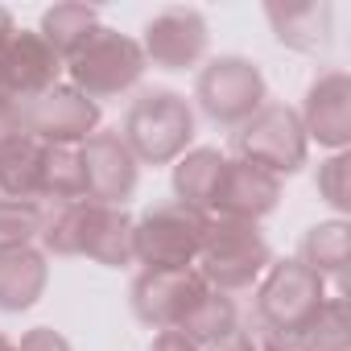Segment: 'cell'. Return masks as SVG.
<instances>
[{
    "mask_svg": "<svg viewBox=\"0 0 351 351\" xmlns=\"http://www.w3.org/2000/svg\"><path fill=\"white\" fill-rule=\"evenodd\" d=\"M207 46H211V29L199 9H161L157 17L145 21L141 54H145V62H153L161 71L199 66Z\"/></svg>",
    "mask_w": 351,
    "mask_h": 351,
    "instance_id": "30bf717a",
    "label": "cell"
},
{
    "mask_svg": "<svg viewBox=\"0 0 351 351\" xmlns=\"http://www.w3.org/2000/svg\"><path fill=\"white\" fill-rule=\"evenodd\" d=\"M211 351H240L236 343H223V347H211Z\"/></svg>",
    "mask_w": 351,
    "mask_h": 351,
    "instance_id": "d6a6232c",
    "label": "cell"
},
{
    "mask_svg": "<svg viewBox=\"0 0 351 351\" xmlns=\"http://www.w3.org/2000/svg\"><path fill=\"white\" fill-rule=\"evenodd\" d=\"M120 141L128 145V153L141 165H169L182 153H191L195 141V108L186 104V95L157 87V91H141L128 112L124 124L116 128Z\"/></svg>",
    "mask_w": 351,
    "mask_h": 351,
    "instance_id": "6da1fadb",
    "label": "cell"
},
{
    "mask_svg": "<svg viewBox=\"0 0 351 351\" xmlns=\"http://www.w3.org/2000/svg\"><path fill=\"white\" fill-rule=\"evenodd\" d=\"M145 54H141V42L120 34V29H108L99 25L71 58H66V75H71V87L83 91L87 99H116L124 91H132L145 75Z\"/></svg>",
    "mask_w": 351,
    "mask_h": 351,
    "instance_id": "3957f363",
    "label": "cell"
},
{
    "mask_svg": "<svg viewBox=\"0 0 351 351\" xmlns=\"http://www.w3.org/2000/svg\"><path fill=\"white\" fill-rule=\"evenodd\" d=\"M149 351H199L182 330H157L153 335V343H149Z\"/></svg>",
    "mask_w": 351,
    "mask_h": 351,
    "instance_id": "f546056e",
    "label": "cell"
},
{
    "mask_svg": "<svg viewBox=\"0 0 351 351\" xmlns=\"http://www.w3.org/2000/svg\"><path fill=\"white\" fill-rule=\"evenodd\" d=\"M298 261H302L310 273H318L322 281H326V277L343 281V277H347V265H351V223H347V219H322V223H314V228L302 236Z\"/></svg>",
    "mask_w": 351,
    "mask_h": 351,
    "instance_id": "d6986e66",
    "label": "cell"
},
{
    "mask_svg": "<svg viewBox=\"0 0 351 351\" xmlns=\"http://www.w3.org/2000/svg\"><path fill=\"white\" fill-rule=\"evenodd\" d=\"M306 141H318L335 153L351 145V79L347 71H322L306 87V104L298 112Z\"/></svg>",
    "mask_w": 351,
    "mask_h": 351,
    "instance_id": "5bb4252c",
    "label": "cell"
},
{
    "mask_svg": "<svg viewBox=\"0 0 351 351\" xmlns=\"http://www.w3.org/2000/svg\"><path fill=\"white\" fill-rule=\"evenodd\" d=\"M293 351H351V310H347V298H326L322 310L293 335Z\"/></svg>",
    "mask_w": 351,
    "mask_h": 351,
    "instance_id": "cb8c5ba5",
    "label": "cell"
},
{
    "mask_svg": "<svg viewBox=\"0 0 351 351\" xmlns=\"http://www.w3.org/2000/svg\"><path fill=\"white\" fill-rule=\"evenodd\" d=\"M232 343H236L240 351H293V339H285V335L269 330V326H265V322H256V318H240V326H236Z\"/></svg>",
    "mask_w": 351,
    "mask_h": 351,
    "instance_id": "4316f807",
    "label": "cell"
},
{
    "mask_svg": "<svg viewBox=\"0 0 351 351\" xmlns=\"http://www.w3.org/2000/svg\"><path fill=\"white\" fill-rule=\"evenodd\" d=\"M99 29V13L91 9V5H75V0H66V5H54V9H46L42 13V25H38V34H42V42L66 62L91 34Z\"/></svg>",
    "mask_w": 351,
    "mask_h": 351,
    "instance_id": "7402d4cb",
    "label": "cell"
},
{
    "mask_svg": "<svg viewBox=\"0 0 351 351\" xmlns=\"http://www.w3.org/2000/svg\"><path fill=\"white\" fill-rule=\"evenodd\" d=\"M83 157V173H87V203H104V207H124L136 191L141 178V161L128 153V145L120 141V132L99 128L79 145Z\"/></svg>",
    "mask_w": 351,
    "mask_h": 351,
    "instance_id": "7c38bea8",
    "label": "cell"
},
{
    "mask_svg": "<svg viewBox=\"0 0 351 351\" xmlns=\"http://www.w3.org/2000/svg\"><path fill=\"white\" fill-rule=\"evenodd\" d=\"M46 207L29 199H9L0 195V248H25L42 236Z\"/></svg>",
    "mask_w": 351,
    "mask_h": 351,
    "instance_id": "d4e9b609",
    "label": "cell"
},
{
    "mask_svg": "<svg viewBox=\"0 0 351 351\" xmlns=\"http://www.w3.org/2000/svg\"><path fill=\"white\" fill-rule=\"evenodd\" d=\"M195 99H199V108L211 124L240 128L248 116H256L269 104V87H265V75L252 58L223 54V58H211L199 71Z\"/></svg>",
    "mask_w": 351,
    "mask_h": 351,
    "instance_id": "5b68a950",
    "label": "cell"
},
{
    "mask_svg": "<svg viewBox=\"0 0 351 351\" xmlns=\"http://www.w3.org/2000/svg\"><path fill=\"white\" fill-rule=\"evenodd\" d=\"M232 145H236L240 161H252V165L277 173V178L298 173L306 165V153H310L306 128H302V120L289 104H265L256 116H248L236 128Z\"/></svg>",
    "mask_w": 351,
    "mask_h": 351,
    "instance_id": "52a82bcc",
    "label": "cell"
},
{
    "mask_svg": "<svg viewBox=\"0 0 351 351\" xmlns=\"http://www.w3.org/2000/svg\"><path fill=\"white\" fill-rule=\"evenodd\" d=\"M265 17L281 46L298 54H318L330 46V5L326 0H293V5H265Z\"/></svg>",
    "mask_w": 351,
    "mask_h": 351,
    "instance_id": "2e32d148",
    "label": "cell"
},
{
    "mask_svg": "<svg viewBox=\"0 0 351 351\" xmlns=\"http://www.w3.org/2000/svg\"><path fill=\"white\" fill-rule=\"evenodd\" d=\"M326 281L318 273H310L302 261H273L256 285V322H265L269 330L293 339L326 302Z\"/></svg>",
    "mask_w": 351,
    "mask_h": 351,
    "instance_id": "8992f818",
    "label": "cell"
},
{
    "mask_svg": "<svg viewBox=\"0 0 351 351\" xmlns=\"http://www.w3.org/2000/svg\"><path fill=\"white\" fill-rule=\"evenodd\" d=\"M281 203V178L252 161L228 157L223 173L211 195V219H236V223H261L265 215H273Z\"/></svg>",
    "mask_w": 351,
    "mask_h": 351,
    "instance_id": "8fae6325",
    "label": "cell"
},
{
    "mask_svg": "<svg viewBox=\"0 0 351 351\" xmlns=\"http://www.w3.org/2000/svg\"><path fill=\"white\" fill-rule=\"evenodd\" d=\"M17 34V25H13V17H9V9H0V50H5V42Z\"/></svg>",
    "mask_w": 351,
    "mask_h": 351,
    "instance_id": "4dcf8cb0",
    "label": "cell"
},
{
    "mask_svg": "<svg viewBox=\"0 0 351 351\" xmlns=\"http://www.w3.org/2000/svg\"><path fill=\"white\" fill-rule=\"evenodd\" d=\"M66 62L42 42L38 29H17L5 50H0V87H5L17 104H29L38 95H46L50 87H58Z\"/></svg>",
    "mask_w": 351,
    "mask_h": 351,
    "instance_id": "4fadbf2b",
    "label": "cell"
},
{
    "mask_svg": "<svg viewBox=\"0 0 351 351\" xmlns=\"http://www.w3.org/2000/svg\"><path fill=\"white\" fill-rule=\"evenodd\" d=\"M347 169H351V157H347V149H343V153H330V157L318 165V178H314L318 195H322L339 215L351 211V182H347Z\"/></svg>",
    "mask_w": 351,
    "mask_h": 351,
    "instance_id": "484cf974",
    "label": "cell"
},
{
    "mask_svg": "<svg viewBox=\"0 0 351 351\" xmlns=\"http://www.w3.org/2000/svg\"><path fill=\"white\" fill-rule=\"evenodd\" d=\"M0 351H17V343H13V339H5V335H0Z\"/></svg>",
    "mask_w": 351,
    "mask_h": 351,
    "instance_id": "1f68e13d",
    "label": "cell"
},
{
    "mask_svg": "<svg viewBox=\"0 0 351 351\" xmlns=\"http://www.w3.org/2000/svg\"><path fill=\"white\" fill-rule=\"evenodd\" d=\"M132 215L124 207H104V203H87V219H83V244L79 256L104 265V269H124L136 261L132 248Z\"/></svg>",
    "mask_w": 351,
    "mask_h": 351,
    "instance_id": "9a60e30c",
    "label": "cell"
},
{
    "mask_svg": "<svg viewBox=\"0 0 351 351\" xmlns=\"http://www.w3.org/2000/svg\"><path fill=\"white\" fill-rule=\"evenodd\" d=\"M207 289L211 285L199 277V269H141L128 289V302L136 322L153 330H178Z\"/></svg>",
    "mask_w": 351,
    "mask_h": 351,
    "instance_id": "ba28073f",
    "label": "cell"
},
{
    "mask_svg": "<svg viewBox=\"0 0 351 351\" xmlns=\"http://www.w3.org/2000/svg\"><path fill=\"white\" fill-rule=\"evenodd\" d=\"M87 199V173H83V157L75 145H50L46 149V165H42V203H83Z\"/></svg>",
    "mask_w": 351,
    "mask_h": 351,
    "instance_id": "603a6c76",
    "label": "cell"
},
{
    "mask_svg": "<svg viewBox=\"0 0 351 351\" xmlns=\"http://www.w3.org/2000/svg\"><path fill=\"white\" fill-rule=\"evenodd\" d=\"M236 326H240V310H236V302H232L228 293H219V289H207V293L191 306V314L182 318L178 330H182L199 351H211V347L232 343Z\"/></svg>",
    "mask_w": 351,
    "mask_h": 351,
    "instance_id": "44dd1931",
    "label": "cell"
},
{
    "mask_svg": "<svg viewBox=\"0 0 351 351\" xmlns=\"http://www.w3.org/2000/svg\"><path fill=\"white\" fill-rule=\"evenodd\" d=\"M211 215L186 203H157L132 223V248L145 269H195Z\"/></svg>",
    "mask_w": 351,
    "mask_h": 351,
    "instance_id": "277c9868",
    "label": "cell"
},
{
    "mask_svg": "<svg viewBox=\"0 0 351 351\" xmlns=\"http://www.w3.org/2000/svg\"><path fill=\"white\" fill-rule=\"evenodd\" d=\"M46 149L38 136L17 132L0 145V195L9 199H29L42 203V165H46Z\"/></svg>",
    "mask_w": 351,
    "mask_h": 351,
    "instance_id": "ac0fdd59",
    "label": "cell"
},
{
    "mask_svg": "<svg viewBox=\"0 0 351 351\" xmlns=\"http://www.w3.org/2000/svg\"><path fill=\"white\" fill-rule=\"evenodd\" d=\"M46 285H50L46 252H38L34 244L0 248V310L5 314H21V310L38 306Z\"/></svg>",
    "mask_w": 351,
    "mask_h": 351,
    "instance_id": "e0dca14e",
    "label": "cell"
},
{
    "mask_svg": "<svg viewBox=\"0 0 351 351\" xmlns=\"http://www.w3.org/2000/svg\"><path fill=\"white\" fill-rule=\"evenodd\" d=\"M21 124L42 145H83L91 132H99V104L75 91L71 83L50 87L46 95L21 104Z\"/></svg>",
    "mask_w": 351,
    "mask_h": 351,
    "instance_id": "9c48e42d",
    "label": "cell"
},
{
    "mask_svg": "<svg viewBox=\"0 0 351 351\" xmlns=\"http://www.w3.org/2000/svg\"><path fill=\"white\" fill-rule=\"evenodd\" d=\"M223 153L219 149H191L173 161V203H186L195 211H211V195L223 173Z\"/></svg>",
    "mask_w": 351,
    "mask_h": 351,
    "instance_id": "ffe728a7",
    "label": "cell"
},
{
    "mask_svg": "<svg viewBox=\"0 0 351 351\" xmlns=\"http://www.w3.org/2000/svg\"><path fill=\"white\" fill-rule=\"evenodd\" d=\"M17 132H25V124H21V104L0 87V145H5L9 136H17Z\"/></svg>",
    "mask_w": 351,
    "mask_h": 351,
    "instance_id": "f1b7e54d",
    "label": "cell"
},
{
    "mask_svg": "<svg viewBox=\"0 0 351 351\" xmlns=\"http://www.w3.org/2000/svg\"><path fill=\"white\" fill-rule=\"evenodd\" d=\"M199 277L219 289V293H240L252 289L265 269L273 265L269 240L261 232V223H236V219H211L207 223V240L199 252Z\"/></svg>",
    "mask_w": 351,
    "mask_h": 351,
    "instance_id": "7a4b0ae2",
    "label": "cell"
},
{
    "mask_svg": "<svg viewBox=\"0 0 351 351\" xmlns=\"http://www.w3.org/2000/svg\"><path fill=\"white\" fill-rule=\"evenodd\" d=\"M17 351H71V343H66L54 326H34V330L21 335Z\"/></svg>",
    "mask_w": 351,
    "mask_h": 351,
    "instance_id": "83f0119b",
    "label": "cell"
}]
</instances>
